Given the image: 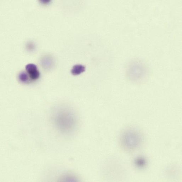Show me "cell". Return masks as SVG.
<instances>
[{
    "label": "cell",
    "mask_w": 182,
    "mask_h": 182,
    "mask_svg": "<svg viewBox=\"0 0 182 182\" xmlns=\"http://www.w3.org/2000/svg\"><path fill=\"white\" fill-rule=\"evenodd\" d=\"M52 119L57 130L62 133L71 134L77 128V116L71 109L65 106L56 108L53 114Z\"/></svg>",
    "instance_id": "obj_1"
},
{
    "label": "cell",
    "mask_w": 182,
    "mask_h": 182,
    "mask_svg": "<svg viewBox=\"0 0 182 182\" xmlns=\"http://www.w3.org/2000/svg\"><path fill=\"white\" fill-rule=\"evenodd\" d=\"M142 136L138 131L130 130L124 133L121 138L122 145L128 150H133L137 149L142 142Z\"/></svg>",
    "instance_id": "obj_2"
},
{
    "label": "cell",
    "mask_w": 182,
    "mask_h": 182,
    "mask_svg": "<svg viewBox=\"0 0 182 182\" xmlns=\"http://www.w3.org/2000/svg\"><path fill=\"white\" fill-rule=\"evenodd\" d=\"M26 70L31 79L36 80L40 76V73L36 66L33 64H28L26 66Z\"/></svg>",
    "instance_id": "obj_3"
},
{
    "label": "cell",
    "mask_w": 182,
    "mask_h": 182,
    "mask_svg": "<svg viewBox=\"0 0 182 182\" xmlns=\"http://www.w3.org/2000/svg\"><path fill=\"white\" fill-rule=\"evenodd\" d=\"M85 67L83 65H74L71 70L72 74L74 75H77L84 71Z\"/></svg>",
    "instance_id": "obj_4"
},
{
    "label": "cell",
    "mask_w": 182,
    "mask_h": 182,
    "mask_svg": "<svg viewBox=\"0 0 182 182\" xmlns=\"http://www.w3.org/2000/svg\"><path fill=\"white\" fill-rule=\"evenodd\" d=\"M20 81L23 83H27L29 81V77L25 72H21L19 76Z\"/></svg>",
    "instance_id": "obj_5"
},
{
    "label": "cell",
    "mask_w": 182,
    "mask_h": 182,
    "mask_svg": "<svg viewBox=\"0 0 182 182\" xmlns=\"http://www.w3.org/2000/svg\"><path fill=\"white\" fill-rule=\"evenodd\" d=\"M135 165L139 167H143L145 165V160L142 158H139L135 161Z\"/></svg>",
    "instance_id": "obj_6"
},
{
    "label": "cell",
    "mask_w": 182,
    "mask_h": 182,
    "mask_svg": "<svg viewBox=\"0 0 182 182\" xmlns=\"http://www.w3.org/2000/svg\"><path fill=\"white\" fill-rule=\"evenodd\" d=\"M50 1H48V0H47V1H40V2H41V3H43V4H47V3H50Z\"/></svg>",
    "instance_id": "obj_7"
}]
</instances>
